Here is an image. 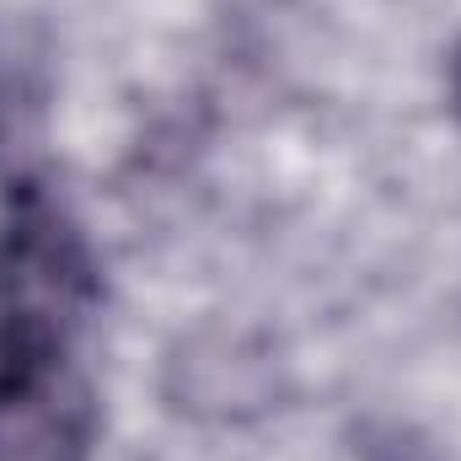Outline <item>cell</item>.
<instances>
[{
  "mask_svg": "<svg viewBox=\"0 0 461 461\" xmlns=\"http://www.w3.org/2000/svg\"><path fill=\"white\" fill-rule=\"evenodd\" d=\"M451 108L461 113V43H456V54H451Z\"/></svg>",
  "mask_w": 461,
  "mask_h": 461,
  "instance_id": "2",
  "label": "cell"
},
{
  "mask_svg": "<svg viewBox=\"0 0 461 461\" xmlns=\"http://www.w3.org/2000/svg\"><path fill=\"white\" fill-rule=\"evenodd\" d=\"M92 435V386L65 354L0 365V461H86Z\"/></svg>",
  "mask_w": 461,
  "mask_h": 461,
  "instance_id": "1",
  "label": "cell"
}]
</instances>
